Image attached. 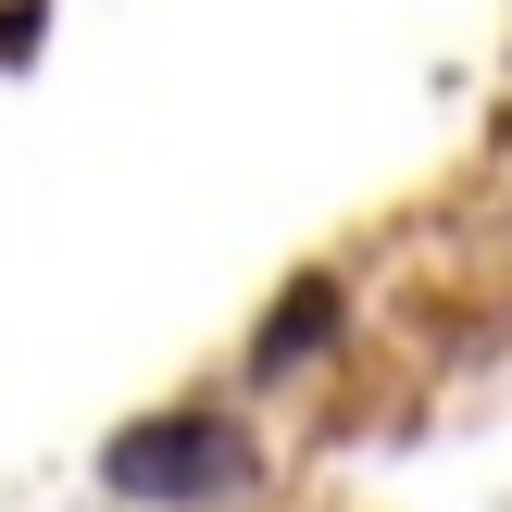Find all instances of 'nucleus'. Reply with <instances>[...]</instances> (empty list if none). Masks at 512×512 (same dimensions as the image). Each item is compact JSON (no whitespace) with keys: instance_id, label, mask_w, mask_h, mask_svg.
I'll list each match as a JSON object with an SVG mask.
<instances>
[{"instance_id":"1","label":"nucleus","mask_w":512,"mask_h":512,"mask_svg":"<svg viewBox=\"0 0 512 512\" xmlns=\"http://www.w3.org/2000/svg\"><path fill=\"white\" fill-rule=\"evenodd\" d=\"M100 488L113 500H150V512H213L238 488H263V450H250L238 413H150L100 450Z\"/></svg>"},{"instance_id":"2","label":"nucleus","mask_w":512,"mask_h":512,"mask_svg":"<svg viewBox=\"0 0 512 512\" xmlns=\"http://www.w3.org/2000/svg\"><path fill=\"white\" fill-rule=\"evenodd\" d=\"M338 313H350V300H338V275H313V288H288V313H275L263 338H250V375H288V363H313V350L338 338Z\"/></svg>"}]
</instances>
